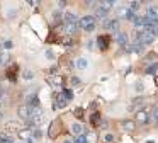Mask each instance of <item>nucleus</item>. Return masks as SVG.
<instances>
[{
    "instance_id": "ea45409f",
    "label": "nucleus",
    "mask_w": 158,
    "mask_h": 143,
    "mask_svg": "<svg viewBox=\"0 0 158 143\" xmlns=\"http://www.w3.org/2000/svg\"><path fill=\"white\" fill-rule=\"evenodd\" d=\"M12 46H14L12 41H5V43H4V48H5V49H12Z\"/></svg>"
},
{
    "instance_id": "0eeeda50",
    "label": "nucleus",
    "mask_w": 158,
    "mask_h": 143,
    "mask_svg": "<svg viewBox=\"0 0 158 143\" xmlns=\"http://www.w3.org/2000/svg\"><path fill=\"white\" fill-rule=\"evenodd\" d=\"M150 119H151V116L146 111H138L136 113V123H139V124H146Z\"/></svg>"
},
{
    "instance_id": "58836bf2",
    "label": "nucleus",
    "mask_w": 158,
    "mask_h": 143,
    "mask_svg": "<svg viewBox=\"0 0 158 143\" xmlns=\"http://www.w3.org/2000/svg\"><path fill=\"white\" fill-rule=\"evenodd\" d=\"M71 85H80V78H78V77H71Z\"/></svg>"
},
{
    "instance_id": "79ce46f5",
    "label": "nucleus",
    "mask_w": 158,
    "mask_h": 143,
    "mask_svg": "<svg viewBox=\"0 0 158 143\" xmlns=\"http://www.w3.org/2000/svg\"><path fill=\"white\" fill-rule=\"evenodd\" d=\"M148 60H150V61H155V60H157V54H155V53H150V54H148Z\"/></svg>"
},
{
    "instance_id": "b1692460",
    "label": "nucleus",
    "mask_w": 158,
    "mask_h": 143,
    "mask_svg": "<svg viewBox=\"0 0 158 143\" xmlns=\"http://www.w3.org/2000/svg\"><path fill=\"white\" fill-rule=\"evenodd\" d=\"M75 67L80 68V70H83V68L89 67V60H85V58H78V60L75 61Z\"/></svg>"
},
{
    "instance_id": "5701e85b",
    "label": "nucleus",
    "mask_w": 158,
    "mask_h": 143,
    "mask_svg": "<svg viewBox=\"0 0 158 143\" xmlns=\"http://www.w3.org/2000/svg\"><path fill=\"white\" fill-rule=\"evenodd\" d=\"M123 126H124V129H128V131H133V129L136 128V123L131 121V119H124V121H123Z\"/></svg>"
},
{
    "instance_id": "f03ea898",
    "label": "nucleus",
    "mask_w": 158,
    "mask_h": 143,
    "mask_svg": "<svg viewBox=\"0 0 158 143\" xmlns=\"http://www.w3.org/2000/svg\"><path fill=\"white\" fill-rule=\"evenodd\" d=\"M136 41H139L141 44H151L153 41H155V36L148 31H143V33H136Z\"/></svg>"
},
{
    "instance_id": "c9c22d12",
    "label": "nucleus",
    "mask_w": 158,
    "mask_h": 143,
    "mask_svg": "<svg viewBox=\"0 0 158 143\" xmlns=\"http://www.w3.org/2000/svg\"><path fill=\"white\" fill-rule=\"evenodd\" d=\"M73 143H87V140H85V136H76L75 140H73Z\"/></svg>"
},
{
    "instance_id": "a19ab883",
    "label": "nucleus",
    "mask_w": 158,
    "mask_h": 143,
    "mask_svg": "<svg viewBox=\"0 0 158 143\" xmlns=\"http://www.w3.org/2000/svg\"><path fill=\"white\" fill-rule=\"evenodd\" d=\"M46 56H48L49 60H53V58H55V53H53L51 49H48V51H46Z\"/></svg>"
},
{
    "instance_id": "f8f14e48",
    "label": "nucleus",
    "mask_w": 158,
    "mask_h": 143,
    "mask_svg": "<svg viewBox=\"0 0 158 143\" xmlns=\"http://www.w3.org/2000/svg\"><path fill=\"white\" fill-rule=\"evenodd\" d=\"M63 19H65V24H78V19L73 12H66L63 15Z\"/></svg>"
},
{
    "instance_id": "ddd939ff",
    "label": "nucleus",
    "mask_w": 158,
    "mask_h": 143,
    "mask_svg": "<svg viewBox=\"0 0 158 143\" xmlns=\"http://www.w3.org/2000/svg\"><path fill=\"white\" fill-rule=\"evenodd\" d=\"M27 102H29V107H39V97H38V94L27 95Z\"/></svg>"
},
{
    "instance_id": "1a4fd4ad",
    "label": "nucleus",
    "mask_w": 158,
    "mask_h": 143,
    "mask_svg": "<svg viewBox=\"0 0 158 143\" xmlns=\"http://www.w3.org/2000/svg\"><path fill=\"white\" fill-rule=\"evenodd\" d=\"M78 31V24H65V36L73 38Z\"/></svg>"
},
{
    "instance_id": "72a5a7b5",
    "label": "nucleus",
    "mask_w": 158,
    "mask_h": 143,
    "mask_svg": "<svg viewBox=\"0 0 158 143\" xmlns=\"http://www.w3.org/2000/svg\"><path fill=\"white\" fill-rule=\"evenodd\" d=\"M104 142L105 143H114V136L110 135V133H107V135L104 136Z\"/></svg>"
},
{
    "instance_id": "9b49d317",
    "label": "nucleus",
    "mask_w": 158,
    "mask_h": 143,
    "mask_svg": "<svg viewBox=\"0 0 158 143\" xmlns=\"http://www.w3.org/2000/svg\"><path fill=\"white\" fill-rule=\"evenodd\" d=\"M17 70H19V67H17L15 63L7 70V78H9L10 82H15V80H17Z\"/></svg>"
},
{
    "instance_id": "aec40b11",
    "label": "nucleus",
    "mask_w": 158,
    "mask_h": 143,
    "mask_svg": "<svg viewBox=\"0 0 158 143\" xmlns=\"http://www.w3.org/2000/svg\"><path fill=\"white\" fill-rule=\"evenodd\" d=\"M71 131H73V133H75L76 136H82L83 133H85V129H83V126H82V124H78V123H75V124L71 126Z\"/></svg>"
},
{
    "instance_id": "a878e982",
    "label": "nucleus",
    "mask_w": 158,
    "mask_h": 143,
    "mask_svg": "<svg viewBox=\"0 0 158 143\" xmlns=\"http://www.w3.org/2000/svg\"><path fill=\"white\" fill-rule=\"evenodd\" d=\"M112 5H116V2H112V0H104V2H100V7H104L105 10H109Z\"/></svg>"
},
{
    "instance_id": "473e14b6",
    "label": "nucleus",
    "mask_w": 158,
    "mask_h": 143,
    "mask_svg": "<svg viewBox=\"0 0 158 143\" xmlns=\"http://www.w3.org/2000/svg\"><path fill=\"white\" fill-rule=\"evenodd\" d=\"M43 136V131L39 128H34L32 129V138H41Z\"/></svg>"
},
{
    "instance_id": "dca6fc26",
    "label": "nucleus",
    "mask_w": 158,
    "mask_h": 143,
    "mask_svg": "<svg viewBox=\"0 0 158 143\" xmlns=\"http://www.w3.org/2000/svg\"><path fill=\"white\" fill-rule=\"evenodd\" d=\"M116 39H117V43H119V46H126L128 44V34L126 33H117L116 34Z\"/></svg>"
},
{
    "instance_id": "7c9ffc66",
    "label": "nucleus",
    "mask_w": 158,
    "mask_h": 143,
    "mask_svg": "<svg viewBox=\"0 0 158 143\" xmlns=\"http://www.w3.org/2000/svg\"><path fill=\"white\" fill-rule=\"evenodd\" d=\"M151 119H153V121L155 123H158V106H155V107H153V111H151Z\"/></svg>"
},
{
    "instance_id": "6ab92c4d",
    "label": "nucleus",
    "mask_w": 158,
    "mask_h": 143,
    "mask_svg": "<svg viewBox=\"0 0 158 143\" xmlns=\"http://www.w3.org/2000/svg\"><path fill=\"white\" fill-rule=\"evenodd\" d=\"M146 15H148V17H153V19H158V7L157 5H150L148 7Z\"/></svg>"
},
{
    "instance_id": "393cba45",
    "label": "nucleus",
    "mask_w": 158,
    "mask_h": 143,
    "mask_svg": "<svg viewBox=\"0 0 158 143\" xmlns=\"http://www.w3.org/2000/svg\"><path fill=\"white\" fill-rule=\"evenodd\" d=\"M85 140H87V143H95V140H97V136H95V133H85Z\"/></svg>"
},
{
    "instance_id": "4be33fe9",
    "label": "nucleus",
    "mask_w": 158,
    "mask_h": 143,
    "mask_svg": "<svg viewBox=\"0 0 158 143\" xmlns=\"http://www.w3.org/2000/svg\"><path fill=\"white\" fill-rule=\"evenodd\" d=\"M19 136H21L22 140H24V138H26V140H34V138H32V129H22L21 133H19Z\"/></svg>"
},
{
    "instance_id": "bb28decb",
    "label": "nucleus",
    "mask_w": 158,
    "mask_h": 143,
    "mask_svg": "<svg viewBox=\"0 0 158 143\" xmlns=\"http://www.w3.org/2000/svg\"><path fill=\"white\" fill-rule=\"evenodd\" d=\"M61 94H63V97H65L66 101H71V99H73V92H71L70 89H65V90H63Z\"/></svg>"
},
{
    "instance_id": "c03bdc74",
    "label": "nucleus",
    "mask_w": 158,
    "mask_h": 143,
    "mask_svg": "<svg viewBox=\"0 0 158 143\" xmlns=\"http://www.w3.org/2000/svg\"><path fill=\"white\" fill-rule=\"evenodd\" d=\"M63 143H73V142H71V140H65Z\"/></svg>"
},
{
    "instance_id": "412c9836",
    "label": "nucleus",
    "mask_w": 158,
    "mask_h": 143,
    "mask_svg": "<svg viewBox=\"0 0 158 143\" xmlns=\"http://www.w3.org/2000/svg\"><path fill=\"white\" fill-rule=\"evenodd\" d=\"M107 12H109V10H105L104 7H97V10H95V19H105Z\"/></svg>"
},
{
    "instance_id": "f704fd0d",
    "label": "nucleus",
    "mask_w": 158,
    "mask_h": 143,
    "mask_svg": "<svg viewBox=\"0 0 158 143\" xmlns=\"http://www.w3.org/2000/svg\"><path fill=\"white\" fill-rule=\"evenodd\" d=\"M24 78H27V80H31V78H34V73H32V72H31V70H27V72H24Z\"/></svg>"
},
{
    "instance_id": "2f4dec72",
    "label": "nucleus",
    "mask_w": 158,
    "mask_h": 143,
    "mask_svg": "<svg viewBox=\"0 0 158 143\" xmlns=\"http://www.w3.org/2000/svg\"><path fill=\"white\" fill-rule=\"evenodd\" d=\"M139 7H141V2H131V4H129V10L134 12V10H138Z\"/></svg>"
},
{
    "instance_id": "37998d69",
    "label": "nucleus",
    "mask_w": 158,
    "mask_h": 143,
    "mask_svg": "<svg viewBox=\"0 0 158 143\" xmlns=\"http://www.w3.org/2000/svg\"><path fill=\"white\" fill-rule=\"evenodd\" d=\"M0 143H14V142H12L10 138H7V136H5V138H2V140H0Z\"/></svg>"
},
{
    "instance_id": "f3484780",
    "label": "nucleus",
    "mask_w": 158,
    "mask_h": 143,
    "mask_svg": "<svg viewBox=\"0 0 158 143\" xmlns=\"http://www.w3.org/2000/svg\"><path fill=\"white\" fill-rule=\"evenodd\" d=\"M66 99L63 97V94H58L56 95V102H55V109H60V107H65L66 106Z\"/></svg>"
},
{
    "instance_id": "c756f323",
    "label": "nucleus",
    "mask_w": 158,
    "mask_h": 143,
    "mask_svg": "<svg viewBox=\"0 0 158 143\" xmlns=\"http://www.w3.org/2000/svg\"><path fill=\"white\" fill-rule=\"evenodd\" d=\"M73 116H75L76 119H83V109L82 107H76L75 111H73Z\"/></svg>"
},
{
    "instance_id": "2eb2a0df",
    "label": "nucleus",
    "mask_w": 158,
    "mask_h": 143,
    "mask_svg": "<svg viewBox=\"0 0 158 143\" xmlns=\"http://www.w3.org/2000/svg\"><path fill=\"white\" fill-rule=\"evenodd\" d=\"M90 123H92V126H94V128H97V126H100V124H102V119H100V113H94V114H92V118H90Z\"/></svg>"
},
{
    "instance_id": "49530a36",
    "label": "nucleus",
    "mask_w": 158,
    "mask_h": 143,
    "mask_svg": "<svg viewBox=\"0 0 158 143\" xmlns=\"http://www.w3.org/2000/svg\"><path fill=\"white\" fill-rule=\"evenodd\" d=\"M0 119H2V113H0Z\"/></svg>"
},
{
    "instance_id": "4c0bfd02",
    "label": "nucleus",
    "mask_w": 158,
    "mask_h": 143,
    "mask_svg": "<svg viewBox=\"0 0 158 143\" xmlns=\"http://www.w3.org/2000/svg\"><path fill=\"white\" fill-rule=\"evenodd\" d=\"M49 73H51V75H60V73H58V67L53 65V67L49 68Z\"/></svg>"
},
{
    "instance_id": "c85d7f7f",
    "label": "nucleus",
    "mask_w": 158,
    "mask_h": 143,
    "mask_svg": "<svg viewBox=\"0 0 158 143\" xmlns=\"http://www.w3.org/2000/svg\"><path fill=\"white\" fill-rule=\"evenodd\" d=\"M157 70H158V63H153V65H150V67L146 68V73L153 75V73H157Z\"/></svg>"
},
{
    "instance_id": "9d476101",
    "label": "nucleus",
    "mask_w": 158,
    "mask_h": 143,
    "mask_svg": "<svg viewBox=\"0 0 158 143\" xmlns=\"http://www.w3.org/2000/svg\"><path fill=\"white\" fill-rule=\"evenodd\" d=\"M48 82L51 85H55V87H61L65 80H63L61 75H51V77H48Z\"/></svg>"
},
{
    "instance_id": "f257e3e1",
    "label": "nucleus",
    "mask_w": 158,
    "mask_h": 143,
    "mask_svg": "<svg viewBox=\"0 0 158 143\" xmlns=\"http://www.w3.org/2000/svg\"><path fill=\"white\" fill-rule=\"evenodd\" d=\"M95 22H97V19L94 15H85V17H82V19L78 20V26L82 27L83 31L92 33V31L95 29Z\"/></svg>"
},
{
    "instance_id": "7ed1b4c3",
    "label": "nucleus",
    "mask_w": 158,
    "mask_h": 143,
    "mask_svg": "<svg viewBox=\"0 0 158 143\" xmlns=\"http://www.w3.org/2000/svg\"><path fill=\"white\" fill-rule=\"evenodd\" d=\"M119 26H121L119 19H107V20H104V29H105V31H109V33H117V31H119Z\"/></svg>"
},
{
    "instance_id": "a211bd4d",
    "label": "nucleus",
    "mask_w": 158,
    "mask_h": 143,
    "mask_svg": "<svg viewBox=\"0 0 158 143\" xmlns=\"http://www.w3.org/2000/svg\"><path fill=\"white\" fill-rule=\"evenodd\" d=\"M144 104V99L143 97H136V99H133V104H131V109L133 111H139V107Z\"/></svg>"
},
{
    "instance_id": "a18cd8bd",
    "label": "nucleus",
    "mask_w": 158,
    "mask_h": 143,
    "mask_svg": "<svg viewBox=\"0 0 158 143\" xmlns=\"http://www.w3.org/2000/svg\"><path fill=\"white\" fill-rule=\"evenodd\" d=\"M2 138H5V136H4V135H2V133H0V140H2Z\"/></svg>"
},
{
    "instance_id": "e433bc0d",
    "label": "nucleus",
    "mask_w": 158,
    "mask_h": 143,
    "mask_svg": "<svg viewBox=\"0 0 158 143\" xmlns=\"http://www.w3.org/2000/svg\"><path fill=\"white\" fill-rule=\"evenodd\" d=\"M134 89H136V92H143L144 85H143V83H141V82H138L136 85H134Z\"/></svg>"
},
{
    "instance_id": "20e7f679",
    "label": "nucleus",
    "mask_w": 158,
    "mask_h": 143,
    "mask_svg": "<svg viewBox=\"0 0 158 143\" xmlns=\"http://www.w3.org/2000/svg\"><path fill=\"white\" fill-rule=\"evenodd\" d=\"M109 44H110V38H109V36L102 34V36H99V38H97V46L100 48L102 51H104V49H107Z\"/></svg>"
},
{
    "instance_id": "423d86ee",
    "label": "nucleus",
    "mask_w": 158,
    "mask_h": 143,
    "mask_svg": "<svg viewBox=\"0 0 158 143\" xmlns=\"http://www.w3.org/2000/svg\"><path fill=\"white\" fill-rule=\"evenodd\" d=\"M21 128H22V126L17 121H9L7 124H5V129H7L9 133H17V135H19V133L22 131Z\"/></svg>"
},
{
    "instance_id": "39448f33",
    "label": "nucleus",
    "mask_w": 158,
    "mask_h": 143,
    "mask_svg": "<svg viewBox=\"0 0 158 143\" xmlns=\"http://www.w3.org/2000/svg\"><path fill=\"white\" fill-rule=\"evenodd\" d=\"M119 17H123V19H128V20H134V12L129 10V7H123V9H119Z\"/></svg>"
},
{
    "instance_id": "6e6552de",
    "label": "nucleus",
    "mask_w": 158,
    "mask_h": 143,
    "mask_svg": "<svg viewBox=\"0 0 158 143\" xmlns=\"http://www.w3.org/2000/svg\"><path fill=\"white\" fill-rule=\"evenodd\" d=\"M17 114L21 116L22 119L29 121V118H31V107H29V106H19V109H17Z\"/></svg>"
},
{
    "instance_id": "4468645a",
    "label": "nucleus",
    "mask_w": 158,
    "mask_h": 143,
    "mask_svg": "<svg viewBox=\"0 0 158 143\" xmlns=\"http://www.w3.org/2000/svg\"><path fill=\"white\" fill-rule=\"evenodd\" d=\"M61 123H60V119H56L53 124H51V128H49V136L51 138H56L58 136V133H60V129H58V126H60Z\"/></svg>"
},
{
    "instance_id": "cd10ccee",
    "label": "nucleus",
    "mask_w": 158,
    "mask_h": 143,
    "mask_svg": "<svg viewBox=\"0 0 158 143\" xmlns=\"http://www.w3.org/2000/svg\"><path fill=\"white\" fill-rule=\"evenodd\" d=\"M9 61H10V56L7 53H0V65H5Z\"/></svg>"
}]
</instances>
